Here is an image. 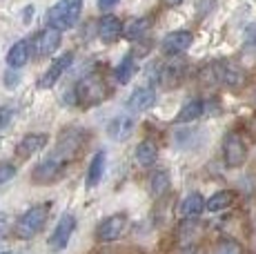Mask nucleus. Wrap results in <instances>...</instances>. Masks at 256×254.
<instances>
[{
  "instance_id": "8",
  "label": "nucleus",
  "mask_w": 256,
  "mask_h": 254,
  "mask_svg": "<svg viewBox=\"0 0 256 254\" xmlns=\"http://www.w3.org/2000/svg\"><path fill=\"white\" fill-rule=\"evenodd\" d=\"M65 168H67V165L62 163V160H58L54 154H49V158L40 160V163L34 168L32 178H34V183L49 185V183H54V180H58L62 176V170H65Z\"/></svg>"
},
{
  "instance_id": "7",
  "label": "nucleus",
  "mask_w": 256,
  "mask_h": 254,
  "mask_svg": "<svg viewBox=\"0 0 256 254\" xmlns=\"http://www.w3.org/2000/svg\"><path fill=\"white\" fill-rule=\"evenodd\" d=\"M76 230V216L70 212H65L60 218H58L56 228H54L52 236H49V250L52 252H60L67 248V243L72 241V234Z\"/></svg>"
},
{
  "instance_id": "18",
  "label": "nucleus",
  "mask_w": 256,
  "mask_h": 254,
  "mask_svg": "<svg viewBox=\"0 0 256 254\" xmlns=\"http://www.w3.org/2000/svg\"><path fill=\"white\" fill-rule=\"evenodd\" d=\"M29 56H32V50H29V42L27 40H18L14 42V47H9L7 52V65L12 70H22L27 65Z\"/></svg>"
},
{
  "instance_id": "30",
  "label": "nucleus",
  "mask_w": 256,
  "mask_h": 254,
  "mask_svg": "<svg viewBox=\"0 0 256 254\" xmlns=\"http://www.w3.org/2000/svg\"><path fill=\"white\" fill-rule=\"evenodd\" d=\"M14 176H16V165L14 163H0V185L9 183Z\"/></svg>"
},
{
  "instance_id": "4",
  "label": "nucleus",
  "mask_w": 256,
  "mask_h": 254,
  "mask_svg": "<svg viewBox=\"0 0 256 254\" xmlns=\"http://www.w3.org/2000/svg\"><path fill=\"white\" fill-rule=\"evenodd\" d=\"M85 143H87V134L82 130H67L65 134L58 138L54 156H56L58 160H62L65 165H70L74 158H78V154H80Z\"/></svg>"
},
{
  "instance_id": "39",
  "label": "nucleus",
  "mask_w": 256,
  "mask_h": 254,
  "mask_svg": "<svg viewBox=\"0 0 256 254\" xmlns=\"http://www.w3.org/2000/svg\"><path fill=\"white\" fill-rule=\"evenodd\" d=\"M254 100H256V87H254Z\"/></svg>"
},
{
  "instance_id": "19",
  "label": "nucleus",
  "mask_w": 256,
  "mask_h": 254,
  "mask_svg": "<svg viewBox=\"0 0 256 254\" xmlns=\"http://www.w3.org/2000/svg\"><path fill=\"white\" fill-rule=\"evenodd\" d=\"M200 223H198V218H185L183 223L178 226V243L183 248H190V246H194L196 241H198V236H200Z\"/></svg>"
},
{
  "instance_id": "6",
  "label": "nucleus",
  "mask_w": 256,
  "mask_h": 254,
  "mask_svg": "<svg viewBox=\"0 0 256 254\" xmlns=\"http://www.w3.org/2000/svg\"><path fill=\"white\" fill-rule=\"evenodd\" d=\"M130 228V218L125 214H110L107 218H102L96 228V236L98 241L102 243H112V241H118L122 234L127 232Z\"/></svg>"
},
{
  "instance_id": "1",
  "label": "nucleus",
  "mask_w": 256,
  "mask_h": 254,
  "mask_svg": "<svg viewBox=\"0 0 256 254\" xmlns=\"http://www.w3.org/2000/svg\"><path fill=\"white\" fill-rule=\"evenodd\" d=\"M49 212H52V203H38L34 208H29L27 212L20 214V218L14 226V234H16L20 241H29L36 234L42 232V228L47 226Z\"/></svg>"
},
{
  "instance_id": "14",
  "label": "nucleus",
  "mask_w": 256,
  "mask_h": 254,
  "mask_svg": "<svg viewBox=\"0 0 256 254\" xmlns=\"http://www.w3.org/2000/svg\"><path fill=\"white\" fill-rule=\"evenodd\" d=\"M154 102H156V90L145 85V87H138V90L132 92V96L127 98V107H130L132 112H136V114H140V112L152 110Z\"/></svg>"
},
{
  "instance_id": "2",
  "label": "nucleus",
  "mask_w": 256,
  "mask_h": 254,
  "mask_svg": "<svg viewBox=\"0 0 256 254\" xmlns=\"http://www.w3.org/2000/svg\"><path fill=\"white\" fill-rule=\"evenodd\" d=\"M80 14H82V0H58L47 12V22L49 27L65 32V29H72L76 25Z\"/></svg>"
},
{
  "instance_id": "12",
  "label": "nucleus",
  "mask_w": 256,
  "mask_h": 254,
  "mask_svg": "<svg viewBox=\"0 0 256 254\" xmlns=\"http://www.w3.org/2000/svg\"><path fill=\"white\" fill-rule=\"evenodd\" d=\"M192 42H194V34L187 32V29H178V32L167 34L163 38V42H160V47H163V52L170 54V56H178V54L190 50Z\"/></svg>"
},
{
  "instance_id": "36",
  "label": "nucleus",
  "mask_w": 256,
  "mask_h": 254,
  "mask_svg": "<svg viewBox=\"0 0 256 254\" xmlns=\"http://www.w3.org/2000/svg\"><path fill=\"white\" fill-rule=\"evenodd\" d=\"M4 123H7V114H4V110H0V130H2Z\"/></svg>"
},
{
  "instance_id": "3",
  "label": "nucleus",
  "mask_w": 256,
  "mask_h": 254,
  "mask_svg": "<svg viewBox=\"0 0 256 254\" xmlns=\"http://www.w3.org/2000/svg\"><path fill=\"white\" fill-rule=\"evenodd\" d=\"M107 94H110V87H107L105 78L98 76V74H90V76L80 78V80L76 82V87H74L76 100L85 107L98 105L100 100L107 98Z\"/></svg>"
},
{
  "instance_id": "28",
  "label": "nucleus",
  "mask_w": 256,
  "mask_h": 254,
  "mask_svg": "<svg viewBox=\"0 0 256 254\" xmlns=\"http://www.w3.org/2000/svg\"><path fill=\"white\" fill-rule=\"evenodd\" d=\"M212 254H245V252H243V246L236 238H218Z\"/></svg>"
},
{
  "instance_id": "21",
  "label": "nucleus",
  "mask_w": 256,
  "mask_h": 254,
  "mask_svg": "<svg viewBox=\"0 0 256 254\" xmlns=\"http://www.w3.org/2000/svg\"><path fill=\"white\" fill-rule=\"evenodd\" d=\"M152 27V18L150 16H140V18H132L122 25V38L127 40H138L147 34V29Z\"/></svg>"
},
{
  "instance_id": "33",
  "label": "nucleus",
  "mask_w": 256,
  "mask_h": 254,
  "mask_svg": "<svg viewBox=\"0 0 256 254\" xmlns=\"http://www.w3.org/2000/svg\"><path fill=\"white\" fill-rule=\"evenodd\" d=\"M214 4H216V0H200V2H198V12H200V16L210 14L212 9H214Z\"/></svg>"
},
{
  "instance_id": "10",
  "label": "nucleus",
  "mask_w": 256,
  "mask_h": 254,
  "mask_svg": "<svg viewBox=\"0 0 256 254\" xmlns=\"http://www.w3.org/2000/svg\"><path fill=\"white\" fill-rule=\"evenodd\" d=\"M216 74H218L220 85L230 87V90H238L245 85V72L230 60H216Z\"/></svg>"
},
{
  "instance_id": "27",
  "label": "nucleus",
  "mask_w": 256,
  "mask_h": 254,
  "mask_svg": "<svg viewBox=\"0 0 256 254\" xmlns=\"http://www.w3.org/2000/svg\"><path fill=\"white\" fill-rule=\"evenodd\" d=\"M134 72H136V58H134V54H125V56L120 58V62H118V67H116V80L120 82V85H125V82L132 80Z\"/></svg>"
},
{
  "instance_id": "20",
  "label": "nucleus",
  "mask_w": 256,
  "mask_h": 254,
  "mask_svg": "<svg viewBox=\"0 0 256 254\" xmlns=\"http://www.w3.org/2000/svg\"><path fill=\"white\" fill-rule=\"evenodd\" d=\"M205 114V100L200 98H192L187 100L183 107L178 110V114H176V123H194L196 118H200V116Z\"/></svg>"
},
{
  "instance_id": "9",
  "label": "nucleus",
  "mask_w": 256,
  "mask_h": 254,
  "mask_svg": "<svg viewBox=\"0 0 256 254\" xmlns=\"http://www.w3.org/2000/svg\"><path fill=\"white\" fill-rule=\"evenodd\" d=\"M60 40H62V36L58 29H54V27L42 29V32L36 34V38H34V42H32L34 54H36L38 58H45L60 47Z\"/></svg>"
},
{
  "instance_id": "16",
  "label": "nucleus",
  "mask_w": 256,
  "mask_h": 254,
  "mask_svg": "<svg viewBox=\"0 0 256 254\" xmlns=\"http://www.w3.org/2000/svg\"><path fill=\"white\" fill-rule=\"evenodd\" d=\"M205 205H208V201H205L198 192H192V194H187L183 201H180L178 214L183 218H198L200 214L205 212Z\"/></svg>"
},
{
  "instance_id": "31",
  "label": "nucleus",
  "mask_w": 256,
  "mask_h": 254,
  "mask_svg": "<svg viewBox=\"0 0 256 254\" xmlns=\"http://www.w3.org/2000/svg\"><path fill=\"white\" fill-rule=\"evenodd\" d=\"M9 230H12V216L7 212H0V241L9 234Z\"/></svg>"
},
{
  "instance_id": "13",
  "label": "nucleus",
  "mask_w": 256,
  "mask_h": 254,
  "mask_svg": "<svg viewBox=\"0 0 256 254\" xmlns=\"http://www.w3.org/2000/svg\"><path fill=\"white\" fill-rule=\"evenodd\" d=\"M49 143V136L42 134V132H36V134H27L20 138V143L16 145V154L18 158H29V156L42 152Z\"/></svg>"
},
{
  "instance_id": "35",
  "label": "nucleus",
  "mask_w": 256,
  "mask_h": 254,
  "mask_svg": "<svg viewBox=\"0 0 256 254\" xmlns=\"http://www.w3.org/2000/svg\"><path fill=\"white\" fill-rule=\"evenodd\" d=\"M163 2L167 4V7H178V4L183 2V0H163Z\"/></svg>"
},
{
  "instance_id": "22",
  "label": "nucleus",
  "mask_w": 256,
  "mask_h": 254,
  "mask_svg": "<svg viewBox=\"0 0 256 254\" xmlns=\"http://www.w3.org/2000/svg\"><path fill=\"white\" fill-rule=\"evenodd\" d=\"M105 152H96L90 160V168H87V176H85V183L87 188H96L98 183L102 180V172H105Z\"/></svg>"
},
{
  "instance_id": "17",
  "label": "nucleus",
  "mask_w": 256,
  "mask_h": 254,
  "mask_svg": "<svg viewBox=\"0 0 256 254\" xmlns=\"http://www.w3.org/2000/svg\"><path fill=\"white\" fill-rule=\"evenodd\" d=\"M98 36H100L102 42H114V40H118V38L122 36L120 20H118L116 16H112V14H105V16L100 18V22H98Z\"/></svg>"
},
{
  "instance_id": "23",
  "label": "nucleus",
  "mask_w": 256,
  "mask_h": 254,
  "mask_svg": "<svg viewBox=\"0 0 256 254\" xmlns=\"http://www.w3.org/2000/svg\"><path fill=\"white\" fill-rule=\"evenodd\" d=\"M136 163L142 165V168H150V165L156 163V158H158V148H156L154 140H140L138 145H136Z\"/></svg>"
},
{
  "instance_id": "11",
  "label": "nucleus",
  "mask_w": 256,
  "mask_h": 254,
  "mask_svg": "<svg viewBox=\"0 0 256 254\" xmlns=\"http://www.w3.org/2000/svg\"><path fill=\"white\" fill-rule=\"evenodd\" d=\"M72 62H74V54H72V52H67V54H62V56H58L56 60H54L52 65L47 67L45 74L40 76L38 85H40L42 90H47V87H54V85H56V82L62 78V74H65V72L72 67Z\"/></svg>"
},
{
  "instance_id": "34",
  "label": "nucleus",
  "mask_w": 256,
  "mask_h": 254,
  "mask_svg": "<svg viewBox=\"0 0 256 254\" xmlns=\"http://www.w3.org/2000/svg\"><path fill=\"white\" fill-rule=\"evenodd\" d=\"M118 2H120V0H98V9H100V12H110Z\"/></svg>"
},
{
  "instance_id": "15",
  "label": "nucleus",
  "mask_w": 256,
  "mask_h": 254,
  "mask_svg": "<svg viewBox=\"0 0 256 254\" xmlns=\"http://www.w3.org/2000/svg\"><path fill=\"white\" fill-rule=\"evenodd\" d=\"M132 132H134V118L130 114H118L107 125V134L114 140H127L132 136Z\"/></svg>"
},
{
  "instance_id": "29",
  "label": "nucleus",
  "mask_w": 256,
  "mask_h": 254,
  "mask_svg": "<svg viewBox=\"0 0 256 254\" xmlns=\"http://www.w3.org/2000/svg\"><path fill=\"white\" fill-rule=\"evenodd\" d=\"M198 80L203 85H218V74H216V62H205L198 70Z\"/></svg>"
},
{
  "instance_id": "25",
  "label": "nucleus",
  "mask_w": 256,
  "mask_h": 254,
  "mask_svg": "<svg viewBox=\"0 0 256 254\" xmlns=\"http://www.w3.org/2000/svg\"><path fill=\"white\" fill-rule=\"evenodd\" d=\"M185 76V65L183 62H167V65H160V80L167 82L170 87L180 85Z\"/></svg>"
},
{
  "instance_id": "32",
  "label": "nucleus",
  "mask_w": 256,
  "mask_h": 254,
  "mask_svg": "<svg viewBox=\"0 0 256 254\" xmlns=\"http://www.w3.org/2000/svg\"><path fill=\"white\" fill-rule=\"evenodd\" d=\"M243 38H245V45H248L250 50H256V22L245 27V36Z\"/></svg>"
},
{
  "instance_id": "38",
  "label": "nucleus",
  "mask_w": 256,
  "mask_h": 254,
  "mask_svg": "<svg viewBox=\"0 0 256 254\" xmlns=\"http://www.w3.org/2000/svg\"><path fill=\"white\" fill-rule=\"evenodd\" d=\"M192 254H203V252H200V250H196V252H192Z\"/></svg>"
},
{
  "instance_id": "24",
  "label": "nucleus",
  "mask_w": 256,
  "mask_h": 254,
  "mask_svg": "<svg viewBox=\"0 0 256 254\" xmlns=\"http://www.w3.org/2000/svg\"><path fill=\"white\" fill-rule=\"evenodd\" d=\"M147 188H150L152 196L160 198L167 194V190L172 188V180H170V174L165 170H156V172L150 174V180H147Z\"/></svg>"
},
{
  "instance_id": "26",
  "label": "nucleus",
  "mask_w": 256,
  "mask_h": 254,
  "mask_svg": "<svg viewBox=\"0 0 256 254\" xmlns=\"http://www.w3.org/2000/svg\"><path fill=\"white\" fill-rule=\"evenodd\" d=\"M232 203H234V194L230 192V190H220V192L212 194V196L208 198L205 210L212 212V214H216V212H223V210L232 208Z\"/></svg>"
},
{
  "instance_id": "37",
  "label": "nucleus",
  "mask_w": 256,
  "mask_h": 254,
  "mask_svg": "<svg viewBox=\"0 0 256 254\" xmlns=\"http://www.w3.org/2000/svg\"><path fill=\"white\" fill-rule=\"evenodd\" d=\"M0 254H12V252H9V250H4V252H0Z\"/></svg>"
},
{
  "instance_id": "5",
  "label": "nucleus",
  "mask_w": 256,
  "mask_h": 254,
  "mask_svg": "<svg viewBox=\"0 0 256 254\" xmlns=\"http://www.w3.org/2000/svg\"><path fill=\"white\" fill-rule=\"evenodd\" d=\"M223 160L228 168H240V165H245V160H248V145H245V140L240 138L236 132H230V134H225L223 138Z\"/></svg>"
}]
</instances>
